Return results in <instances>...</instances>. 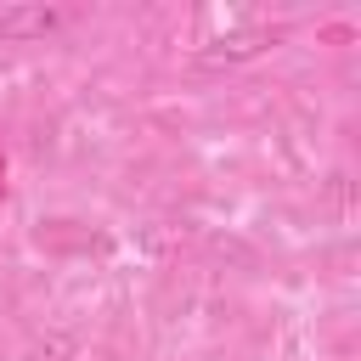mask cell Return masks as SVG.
Returning a JSON list of instances; mask_svg holds the SVG:
<instances>
[{
    "instance_id": "obj_1",
    "label": "cell",
    "mask_w": 361,
    "mask_h": 361,
    "mask_svg": "<svg viewBox=\"0 0 361 361\" xmlns=\"http://www.w3.org/2000/svg\"><path fill=\"white\" fill-rule=\"evenodd\" d=\"M271 45H276V28H265V23H248V28H231V34L209 39V45L197 51V62H203V68H237V62H254V56H265Z\"/></svg>"
},
{
    "instance_id": "obj_2",
    "label": "cell",
    "mask_w": 361,
    "mask_h": 361,
    "mask_svg": "<svg viewBox=\"0 0 361 361\" xmlns=\"http://www.w3.org/2000/svg\"><path fill=\"white\" fill-rule=\"evenodd\" d=\"M62 23H68V11H56V6H6V11H0V39L28 45V39L56 34Z\"/></svg>"
}]
</instances>
